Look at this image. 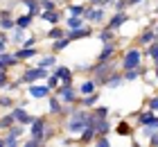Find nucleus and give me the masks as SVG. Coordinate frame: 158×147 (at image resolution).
<instances>
[{
    "mask_svg": "<svg viewBox=\"0 0 158 147\" xmlns=\"http://www.w3.org/2000/svg\"><path fill=\"white\" fill-rule=\"evenodd\" d=\"M152 70H154V79L158 82V63H154V66H152Z\"/></svg>",
    "mask_w": 158,
    "mask_h": 147,
    "instance_id": "3c124183",
    "label": "nucleus"
},
{
    "mask_svg": "<svg viewBox=\"0 0 158 147\" xmlns=\"http://www.w3.org/2000/svg\"><path fill=\"white\" fill-rule=\"evenodd\" d=\"M90 124L95 127V134L97 136H109L113 131V122L109 120V118H93L90 115Z\"/></svg>",
    "mask_w": 158,
    "mask_h": 147,
    "instance_id": "4468645a",
    "label": "nucleus"
},
{
    "mask_svg": "<svg viewBox=\"0 0 158 147\" xmlns=\"http://www.w3.org/2000/svg\"><path fill=\"white\" fill-rule=\"evenodd\" d=\"M48 75H50L48 68H41V66L34 63V66H25V68H23V75H20L16 82H18L20 86H23V84L27 86V84H34V82H45Z\"/></svg>",
    "mask_w": 158,
    "mask_h": 147,
    "instance_id": "20e7f679",
    "label": "nucleus"
},
{
    "mask_svg": "<svg viewBox=\"0 0 158 147\" xmlns=\"http://www.w3.org/2000/svg\"><path fill=\"white\" fill-rule=\"evenodd\" d=\"M147 109H149V111H154V113H158V93L154 95V97L147 100Z\"/></svg>",
    "mask_w": 158,
    "mask_h": 147,
    "instance_id": "c03bdc74",
    "label": "nucleus"
},
{
    "mask_svg": "<svg viewBox=\"0 0 158 147\" xmlns=\"http://www.w3.org/2000/svg\"><path fill=\"white\" fill-rule=\"evenodd\" d=\"M56 63H59V61H56V54H54V52H41V54L36 57V66H41V68L52 70Z\"/></svg>",
    "mask_w": 158,
    "mask_h": 147,
    "instance_id": "5701e85b",
    "label": "nucleus"
},
{
    "mask_svg": "<svg viewBox=\"0 0 158 147\" xmlns=\"http://www.w3.org/2000/svg\"><path fill=\"white\" fill-rule=\"evenodd\" d=\"M79 106H84V109H90L95 106V104H99V91H95V93H88V95H81L79 97V102H77Z\"/></svg>",
    "mask_w": 158,
    "mask_h": 147,
    "instance_id": "bb28decb",
    "label": "nucleus"
},
{
    "mask_svg": "<svg viewBox=\"0 0 158 147\" xmlns=\"http://www.w3.org/2000/svg\"><path fill=\"white\" fill-rule=\"evenodd\" d=\"M115 131H118L120 136H129V134H131V127H129L127 122H122V124H118V127H115Z\"/></svg>",
    "mask_w": 158,
    "mask_h": 147,
    "instance_id": "49530a36",
    "label": "nucleus"
},
{
    "mask_svg": "<svg viewBox=\"0 0 158 147\" xmlns=\"http://www.w3.org/2000/svg\"><path fill=\"white\" fill-rule=\"evenodd\" d=\"M70 41L68 36H61V39H56V41H52V50L50 52H54V54H59V52H63V50H68L70 48Z\"/></svg>",
    "mask_w": 158,
    "mask_h": 147,
    "instance_id": "f704fd0d",
    "label": "nucleus"
},
{
    "mask_svg": "<svg viewBox=\"0 0 158 147\" xmlns=\"http://www.w3.org/2000/svg\"><path fill=\"white\" fill-rule=\"evenodd\" d=\"M14 54H16V59L23 63V61H32V59H36L41 54V50L36 45H34V48H18V50H14Z\"/></svg>",
    "mask_w": 158,
    "mask_h": 147,
    "instance_id": "aec40b11",
    "label": "nucleus"
},
{
    "mask_svg": "<svg viewBox=\"0 0 158 147\" xmlns=\"http://www.w3.org/2000/svg\"><path fill=\"white\" fill-rule=\"evenodd\" d=\"M152 41H156V32H154V27H145L138 36H135V43H138L140 48H145L147 43H152Z\"/></svg>",
    "mask_w": 158,
    "mask_h": 147,
    "instance_id": "a878e982",
    "label": "nucleus"
},
{
    "mask_svg": "<svg viewBox=\"0 0 158 147\" xmlns=\"http://www.w3.org/2000/svg\"><path fill=\"white\" fill-rule=\"evenodd\" d=\"M154 32H156V41H158V20H156V25H154Z\"/></svg>",
    "mask_w": 158,
    "mask_h": 147,
    "instance_id": "603ef678",
    "label": "nucleus"
},
{
    "mask_svg": "<svg viewBox=\"0 0 158 147\" xmlns=\"http://www.w3.org/2000/svg\"><path fill=\"white\" fill-rule=\"evenodd\" d=\"M66 29H77V27H84L86 25V18L84 16H63V23Z\"/></svg>",
    "mask_w": 158,
    "mask_h": 147,
    "instance_id": "c85d7f7f",
    "label": "nucleus"
},
{
    "mask_svg": "<svg viewBox=\"0 0 158 147\" xmlns=\"http://www.w3.org/2000/svg\"><path fill=\"white\" fill-rule=\"evenodd\" d=\"M149 66H138V68H131V70H122V77H124V82L127 84H131V82H138V79H142V75L147 72Z\"/></svg>",
    "mask_w": 158,
    "mask_h": 147,
    "instance_id": "4be33fe9",
    "label": "nucleus"
},
{
    "mask_svg": "<svg viewBox=\"0 0 158 147\" xmlns=\"http://www.w3.org/2000/svg\"><path fill=\"white\" fill-rule=\"evenodd\" d=\"M97 134H95V127H93V124H86V127L79 131V145H93V138H95Z\"/></svg>",
    "mask_w": 158,
    "mask_h": 147,
    "instance_id": "393cba45",
    "label": "nucleus"
},
{
    "mask_svg": "<svg viewBox=\"0 0 158 147\" xmlns=\"http://www.w3.org/2000/svg\"><path fill=\"white\" fill-rule=\"evenodd\" d=\"M86 124H90V111L84 109V106H79V104H75L73 113L63 120V131H66L68 136H79V131H81Z\"/></svg>",
    "mask_w": 158,
    "mask_h": 147,
    "instance_id": "f257e3e1",
    "label": "nucleus"
},
{
    "mask_svg": "<svg viewBox=\"0 0 158 147\" xmlns=\"http://www.w3.org/2000/svg\"><path fill=\"white\" fill-rule=\"evenodd\" d=\"M9 113L14 115V120H16V122L25 124V127L32 122V118H34V115H32V113L25 109V104H23V102H16V104H14V106L9 109Z\"/></svg>",
    "mask_w": 158,
    "mask_h": 147,
    "instance_id": "9b49d317",
    "label": "nucleus"
},
{
    "mask_svg": "<svg viewBox=\"0 0 158 147\" xmlns=\"http://www.w3.org/2000/svg\"><path fill=\"white\" fill-rule=\"evenodd\" d=\"M16 2L23 5V7H25V11L30 14V16L39 18V14H41V5H39V0H16Z\"/></svg>",
    "mask_w": 158,
    "mask_h": 147,
    "instance_id": "c756f323",
    "label": "nucleus"
},
{
    "mask_svg": "<svg viewBox=\"0 0 158 147\" xmlns=\"http://www.w3.org/2000/svg\"><path fill=\"white\" fill-rule=\"evenodd\" d=\"M109 9L106 7H97V5H88V9H86L84 18L86 23L93 25V27H99V25H106V20H109Z\"/></svg>",
    "mask_w": 158,
    "mask_h": 147,
    "instance_id": "39448f33",
    "label": "nucleus"
},
{
    "mask_svg": "<svg viewBox=\"0 0 158 147\" xmlns=\"http://www.w3.org/2000/svg\"><path fill=\"white\" fill-rule=\"evenodd\" d=\"M52 72L56 77L61 79V84H75V70L70 68V66H63V63H56Z\"/></svg>",
    "mask_w": 158,
    "mask_h": 147,
    "instance_id": "2eb2a0df",
    "label": "nucleus"
},
{
    "mask_svg": "<svg viewBox=\"0 0 158 147\" xmlns=\"http://www.w3.org/2000/svg\"><path fill=\"white\" fill-rule=\"evenodd\" d=\"M66 36L70 41H84V39H90V36H95V29L93 25L86 23L84 27H77V29H66Z\"/></svg>",
    "mask_w": 158,
    "mask_h": 147,
    "instance_id": "f8f14e48",
    "label": "nucleus"
},
{
    "mask_svg": "<svg viewBox=\"0 0 158 147\" xmlns=\"http://www.w3.org/2000/svg\"><path fill=\"white\" fill-rule=\"evenodd\" d=\"M61 36H66V27L63 25H52L48 29V34L43 36V39H48V41H56V39H61Z\"/></svg>",
    "mask_w": 158,
    "mask_h": 147,
    "instance_id": "72a5a7b5",
    "label": "nucleus"
},
{
    "mask_svg": "<svg viewBox=\"0 0 158 147\" xmlns=\"http://www.w3.org/2000/svg\"><path fill=\"white\" fill-rule=\"evenodd\" d=\"M63 16H66V11H61V9H41L39 14V18L43 20V23H48V25H61L63 23Z\"/></svg>",
    "mask_w": 158,
    "mask_h": 147,
    "instance_id": "ddd939ff",
    "label": "nucleus"
},
{
    "mask_svg": "<svg viewBox=\"0 0 158 147\" xmlns=\"http://www.w3.org/2000/svg\"><path fill=\"white\" fill-rule=\"evenodd\" d=\"M142 52H145L147 59H152V63H158V41L147 43V45L142 48Z\"/></svg>",
    "mask_w": 158,
    "mask_h": 147,
    "instance_id": "2f4dec72",
    "label": "nucleus"
},
{
    "mask_svg": "<svg viewBox=\"0 0 158 147\" xmlns=\"http://www.w3.org/2000/svg\"><path fill=\"white\" fill-rule=\"evenodd\" d=\"M88 5L84 2H66V16H84Z\"/></svg>",
    "mask_w": 158,
    "mask_h": 147,
    "instance_id": "cd10ccee",
    "label": "nucleus"
},
{
    "mask_svg": "<svg viewBox=\"0 0 158 147\" xmlns=\"http://www.w3.org/2000/svg\"><path fill=\"white\" fill-rule=\"evenodd\" d=\"M27 138L41 141L43 145L52 138V129L48 127V120H45L43 115H34V118H32V122L27 124Z\"/></svg>",
    "mask_w": 158,
    "mask_h": 147,
    "instance_id": "f03ea898",
    "label": "nucleus"
},
{
    "mask_svg": "<svg viewBox=\"0 0 158 147\" xmlns=\"http://www.w3.org/2000/svg\"><path fill=\"white\" fill-rule=\"evenodd\" d=\"M20 145H23V147H43V143L41 141H34V138H27V141H23Z\"/></svg>",
    "mask_w": 158,
    "mask_h": 147,
    "instance_id": "09e8293b",
    "label": "nucleus"
},
{
    "mask_svg": "<svg viewBox=\"0 0 158 147\" xmlns=\"http://www.w3.org/2000/svg\"><path fill=\"white\" fill-rule=\"evenodd\" d=\"M45 100H48V113H50V115H56V118H59V115H61V111H63V102H61L59 97H56L54 93H50Z\"/></svg>",
    "mask_w": 158,
    "mask_h": 147,
    "instance_id": "b1692460",
    "label": "nucleus"
},
{
    "mask_svg": "<svg viewBox=\"0 0 158 147\" xmlns=\"http://www.w3.org/2000/svg\"><path fill=\"white\" fill-rule=\"evenodd\" d=\"M20 61L16 59V54L14 52H0V70H11V68H18Z\"/></svg>",
    "mask_w": 158,
    "mask_h": 147,
    "instance_id": "6ab92c4d",
    "label": "nucleus"
},
{
    "mask_svg": "<svg viewBox=\"0 0 158 147\" xmlns=\"http://www.w3.org/2000/svg\"><path fill=\"white\" fill-rule=\"evenodd\" d=\"M52 93L63 102V104H77L79 102V91H77L75 84H61L59 88H54Z\"/></svg>",
    "mask_w": 158,
    "mask_h": 147,
    "instance_id": "0eeeda50",
    "label": "nucleus"
},
{
    "mask_svg": "<svg viewBox=\"0 0 158 147\" xmlns=\"http://www.w3.org/2000/svg\"><path fill=\"white\" fill-rule=\"evenodd\" d=\"M45 84H48V88H50V91H54V88H59V86H61V79L56 77L52 70H50V75H48V79H45Z\"/></svg>",
    "mask_w": 158,
    "mask_h": 147,
    "instance_id": "ea45409f",
    "label": "nucleus"
},
{
    "mask_svg": "<svg viewBox=\"0 0 158 147\" xmlns=\"http://www.w3.org/2000/svg\"><path fill=\"white\" fill-rule=\"evenodd\" d=\"M93 145L95 147H111V138L109 136H95L93 138Z\"/></svg>",
    "mask_w": 158,
    "mask_h": 147,
    "instance_id": "a19ab883",
    "label": "nucleus"
},
{
    "mask_svg": "<svg viewBox=\"0 0 158 147\" xmlns=\"http://www.w3.org/2000/svg\"><path fill=\"white\" fill-rule=\"evenodd\" d=\"M14 104H16V100H14L11 97V93H2V95H0V109H5V111H9V109L14 106Z\"/></svg>",
    "mask_w": 158,
    "mask_h": 147,
    "instance_id": "e433bc0d",
    "label": "nucleus"
},
{
    "mask_svg": "<svg viewBox=\"0 0 158 147\" xmlns=\"http://www.w3.org/2000/svg\"><path fill=\"white\" fill-rule=\"evenodd\" d=\"M118 68V63L113 61H95L93 63V70H90V77L95 79V82L99 84V86H104V82H106V77L111 75V70H115Z\"/></svg>",
    "mask_w": 158,
    "mask_h": 147,
    "instance_id": "423d86ee",
    "label": "nucleus"
},
{
    "mask_svg": "<svg viewBox=\"0 0 158 147\" xmlns=\"http://www.w3.org/2000/svg\"><path fill=\"white\" fill-rule=\"evenodd\" d=\"M154 14H158V2H156V5H154Z\"/></svg>",
    "mask_w": 158,
    "mask_h": 147,
    "instance_id": "5fc2aeb1",
    "label": "nucleus"
},
{
    "mask_svg": "<svg viewBox=\"0 0 158 147\" xmlns=\"http://www.w3.org/2000/svg\"><path fill=\"white\" fill-rule=\"evenodd\" d=\"M88 2H90V0H88Z\"/></svg>",
    "mask_w": 158,
    "mask_h": 147,
    "instance_id": "6e6d98bb",
    "label": "nucleus"
},
{
    "mask_svg": "<svg viewBox=\"0 0 158 147\" xmlns=\"http://www.w3.org/2000/svg\"><path fill=\"white\" fill-rule=\"evenodd\" d=\"M124 84H127V82H124V77H122V70H120V68L111 70V75L106 77V82H104V86L111 88V91H118V88H122Z\"/></svg>",
    "mask_w": 158,
    "mask_h": 147,
    "instance_id": "f3484780",
    "label": "nucleus"
},
{
    "mask_svg": "<svg viewBox=\"0 0 158 147\" xmlns=\"http://www.w3.org/2000/svg\"><path fill=\"white\" fill-rule=\"evenodd\" d=\"M0 147H5V136H0Z\"/></svg>",
    "mask_w": 158,
    "mask_h": 147,
    "instance_id": "864d4df0",
    "label": "nucleus"
},
{
    "mask_svg": "<svg viewBox=\"0 0 158 147\" xmlns=\"http://www.w3.org/2000/svg\"><path fill=\"white\" fill-rule=\"evenodd\" d=\"M77 91H79V97H81V95H88V93H95V91H99V84H97L95 79H93V77L88 75V77H84L81 82L77 84Z\"/></svg>",
    "mask_w": 158,
    "mask_h": 147,
    "instance_id": "a211bd4d",
    "label": "nucleus"
},
{
    "mask_svg": "<svg viewBox=\"0 0 158 147\" xmlns=\"http://www.w3.org/2000/svg\"><path fill=\"white\" fill-rule=\"evenodd\" d=\"M14 20H16V27H23V29H30L34 25V16H30V14H18V16H14Z\"/></svg>",
    "mask_w": 158,
    "mask_h": 147,
    "instance_id": "473e14b6",
    "label": "nucleus"
},
{
    "mask_svg": "<svg viewBox=\"0 0 158 147\" xmlns=\"http://www.w3.org/2000/svg\"><path fill=\"white\" fill-rule=\"evenodd\" d=\"M129 20H131V14H129L127 9L124 11H113V14H109V20H106V25L104 27H109V29H113V32H120L122 27H124Z\"/></svg>",
    "mask_w": 158,
    "mask_h": 147,
    "instance_id": "6e6552de",
    "label": "nucleus"
},
{
    "mask_svg": "<svg viewBox=\"0 0 158 147\" xmlns=\"http://www.w3.org/2000/svg\"><path fill=\"white\" fill-rule=\"evenodd\" d=\"M158 120V113H154V111H140L138 113V118H135V124L138 127H142V124H152V122H156Z\"/></svg>",
    "mask_w": 158,
    "mask_h": 147,
    "instance_id": "7c9ffc66",
    "label": "nucleus"
},
{
    "mask_svg": "<svg viewBox=\"0 0 158 147\" xmlns=\"http://www.w3.org/2000/svg\"><path fill=\"white\" fill-rule=\"evenodd\" d=\"M14 122H16V120H14V115H11L9 111H7L2 118H0V131H7V129H9Z\"/></svg>",
    "mask_w": 158,
    "mask_h": 147,
    "instance_id": "58836bf2",
    "label": "nucleus"
},
{
    "mask_svg": "<svg viewBox=\"0 0 158 147\" xmlns=\"http://www.w3.org/2000/svg\"><path fill=\"white\" fill-rule=\"evenodd\" d=\"M145 61V52H142V48L135 43V45H129L124 52L120 57V70H131V68H138L142 66Z\"/></svg>",
    "mask_w": 158,
    "mask_h": 147,
    "instance_id": "7ed1b4c3",
    "label": "nucleus"
},
{
    "mask_svg": "<svg viewBox=\"0 0 158 147\" xmlns=\"http://www.w3.org/2000/svg\"><path fill=\"white\" fill-rule=\"evenodd\" d=\"M147 141H149V145H152V147H158V131H156V134H152Z\"/></svg>",
    "mask_w": 158,
    "mask_h": 147,
    "instance_id": "8fccbe9b",
    "label": "nucleus"
},
{
    "mask_svg": "<svg viewBox=\"0 0 158 147\" xmlns=\"http://www.w3.org/2000/svg\"><path fill=\"white\" fill-rule=\"evenodd\" d=\"M16 27V20H14V9L9 7H5V9H0V29L2 32H9V29Z\"/></svg>",
    "mask_w": 158,
    "mask_h": 147,
    "instance_id": "dca6fc26",
    "label": "nucleus"
},
{
    "mask_svg": "<svg viewBox=\"0 0 158 147\" xmlns=\"http://www.w3.org/2000/svg\"><path fill=\"white\" fill-rule=\"evenodd\" d=\"M50 93L52 91L48 88L45 82H34V84H27V88H25V95H30L32 100H45Z\"/></svg>",
    "mask_w": 158,
    "mask_h": 147,
    "instance_id": "1a4fd4ad",
    "label": "nucleus"
},
{
    "mask_svg": "<svg viewBox=\"0 0 158 147\" xmlns=\"http://www.w3.org/2000/svg\"><path fill=\"white\" fill-rule=\"evenodd\" d=\"M118 48H120V39L102 43V50H99V54H97V61H111V59H115Z\"/></svg>",
    "mask_w": 158,
    "mask_h": 147,
    "instance_id": "9d476101",
    "label": "nucleus"
},
{
    "mask_svg": "<svg viewBox=\"0 0 158 147\" xmlns=\"http://www.w3.org/2000/svg\"><path fill=\"white\" fill-rule=\"evenodd\" d=\"M30 34V29H23V27H14L7 32V36H9V45H23V41H25V36Z\"/></svg>",
    "mask_w": 158,
    "mask_h": 147,
    "instance_id": "412c9836",
    "label": "nucleus"
},
{
    "mask_svg": "<svg viewBox=\"0 0 158 147\" xmlns=\"http://www.w3.org/2000/svg\"><path fill=\"white\" fill-rule=\"evenodd\" d=\"M18 145H20V138H14V136L5 134V147H18Z\"/></svg>",
    "mask_w": 158,
    "mask_h": 147,
    "instance_id": "a18cd8bd",
    "label": "nucleus"
},
{
    "mask_svg": "<svg viewBox=\"0 0 158 147\" xmlns=\"http://www.w3.org/2000/svg\"><path fill=\"white\" fill-rule=\"evenodd\" d=\"M9 84V70H0V91Z\"/></svg>",
    "mask_w": 158,
    "mask_h": 147,
    "instance_id": "de8ad7c7",
    "label": "nucleus"
},
{
    "mask_svg": "<svg viewBox=\"0 0 158 147\" xmlns=\"http://www.w3.org/2000/svg\"><path fill=\"white\" fill-rule=\"evenodd\" d=\"M39 5H41V9H59V2L56 0H39Z\"/></svg>",
    "mask_w": 158,
    "mask_h": 147,
    "instance_id": "37998d69",
    "label": "nucleus"
},
{
    "mask_svg": "<svg viewBox=\"0 0 158 147\" xmlns=\"http://www.w3.org/2000/svg\"><path fill=\"white\" fill-rule=\"evenodd\" d=\"M95 36H97V39L102 41V43H106V41H113V39H118V34L113 32V29L104 27V25H102V29H99V32H95Z\"/></svg>",
    "mask_w": 158,
    "mask_h": 147,
    "instance_id": "c9c22d12",
    "label": "nucleus"
},
{
    "mask_svg": "<svg viewBox=\"0 0 158 147\" xmlns=\"http://www.w3.org/2000/svg\"><path fill=\"white\" fill-rule=\"evenodd\" d=\"M109 113H111V109L109 106H102V104H95L90 109V115L93 118H109Z\"/></svg>",
    "mask_w": 158,
    "mask_h": 147,
    "instance_id": "4c0bfd02",
    "label": "nucleus"
},
{
    "mask_svg": "<svg viewBox=\"0 0 158 147\" xmlns=\"http://www.w3.org/2000/svg\"><path fill=\"white\" fill-rule=\"evenodd\" d=\"M7 50H9V36H7V32L0 29V52H7Z\"/></svg>",
    "mask_w": 158,
    "mask_h": 147,
    "instance_id": "79ce46f5",
    "label": "nucleus"
}]
</instances>
